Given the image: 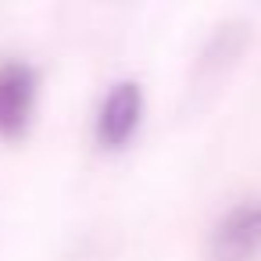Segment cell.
<instances>
[{"mask_svg":"<svg viewBox=\"0 0 261 261\" xmlns=\"http://www.w3.org/2000/svg\"><path fill=\"white\" fill-rule=\"evenodd\" d=\"M261 250V204H232L211 229V261H250Z\"/></svg>","mask_w":261,"mask_h":261,"instance_id":"cell-1","label":"cell"},{"mask_svg":"<svg viewBox=\"0 0 261 261\" xmlns=\"http://www.w3.org/2000/svg\"><path fill=\"white\" fill-rule=\"evenodd\" d=\"M36 104V72L25 61H4L0 65V133L18 136Z\"/></svg>","mask_w":261,"mask_h":261,"instance_id":"cell-2","label":"cell"},{"mask_svg":"<svg viewBox=\"0 0 261 261\" xmlns=\"http://www.w3.org/2000/svg\"><path fill=\"white\" fill-rule=\"evenodd\" d=\"M140 115H143V93H140V83L133 79H122L108 90L100 111H97V136L104 147H122L133 129L140 125Z\"/></svg>","mask_w":261,"mask_h":261,"instance_id":"cell-3","label":"cell"}]
</instances>
